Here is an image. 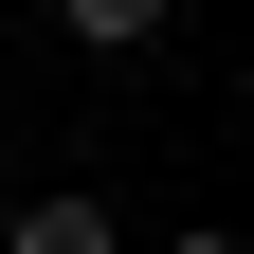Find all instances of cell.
Returning <instances> with one entry per match:
<instances>
[{
    "mask_svg": "<svg viewBox=\"0 0 254 254\" xmlns=\"http://www.w3.org/2000/svg\"><path fill=\"white\" fill-rule=\"evenodd\" d=\"M0 254H145V236H127L91 182H55V200H18V218H0Z\"/></svg>",
    "mask_w": 254,
    "mask_h": 254,
    "instance_id": "cell-1",
    "label": "cell"
},
{
    "mask_svg": "<svg viewBox=\"0 0 254 254\" xmlns=\"http://www.w3.org/2000/svg\"><path fill=\"white\" fill-rule=\"evenodd\" d=\"M145 254H236V218H182V236H145Z\"/></svg>",
    "mask_w": 254,
    "mask_h": 254,
    "instance_id": "cell-3",
    "label": "cell"
},
{
    "mask_svg": "<svg viewBox=\"0 0 254 254\" xmlns=\"http://www.w3.org/2000/svg\"><path fill=\"white\" fill-rule=\"evenodd\" d=\"M164 18H182V0H55V37H73V55H145Z\"/></svg>",
    "mask_w": 254,
    "mask_h": 254,
    "instance_id": "cell-2",
    "label": "cell"
}]
</instances>
